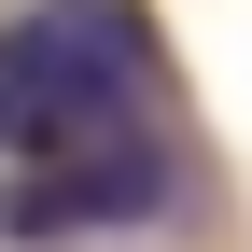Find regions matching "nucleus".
<instances>
[{
	"instance_id": "nucleus-1",
	"label": "nucleus",
	"mask_w": 252,
	"mask_h": 252,
	"mask_svg": "<svg viewBox=\"0 0 252 252\" xmlns=\"http://www.w3.org/2000/svg\"><path fill=\"white\" fill-rule=\"evenodd\" d=\"M154 112V28L140 0H28L0 28V154H84V140H140Z\"/></svg>"
},
{
	"instance_id": "nucleus-2",
	"label": "nucleus",
	"mask_w": 252,
	"mask_h": 252,
	"mask_svg": "<svg viewBox=\"0 0 252 252\" xmlns=\"http://www.w3.org/2000/svg\"><path fill=\"white\" fill-rule=\"evenodd\" d=\"M182 196L168 140H84V154H42V168L0 182V238H84V224H154V210Z\"/></svg>"
}]
</instances>
